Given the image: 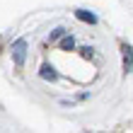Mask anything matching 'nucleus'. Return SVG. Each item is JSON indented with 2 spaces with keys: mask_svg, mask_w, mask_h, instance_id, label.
<instances>
[{
  "mask_svg": "<svg viewBox=\"0 0 133 133\" xmlns=\"http://www.w3.org/2000/svg\"><path fill=\"white\" fill-rule=\"evenodd\" d=\"M24 51H27V44L22 41V39H19V41H15V46H12V56H15V63H17V65L24 63Z\"/></svg>",
  "mask_w": 133,
  "mask_h": 133,
  "instance_id": "1",
  "label": "nucleus"
},
{
  "mask_svg": "<svg viewBox=\"0 0 133 133\" xmlns=\"http://www.w3.org/2000/svg\"><path fill=\"white\" fill-rule=\"evenodd\" d=\"M131 68H133V51L128 49V46H123V70L128 73Z\"/></svg>",
  "mask_w": 133,
  "mask_h": 133,
  "instance_id": "2",
  "label": "nucleus"
},
{
  "mask_svg": "<svg viewBox=\"0 0 133 133\" xmlns=\"http://www.w3.org/2000/svg\"><path fill=\"white\" fill-rule=\"evenodd\" d=\"M77 17L85 19V22H95V15H90V12H85V10H77Z\"/></svg>",
  "mask_w": 133,
  "mask_h": 133,
  "instance_id": "3",
  "label": "nucleus"
},
{
  "mask_svg": "<svg viewBox=\"0 0 133 133\" xmlns=\"http://www.w3.org/2000/svg\"><path fill=\"white\" fill-rule=\"evenodd\" d=\"M61 46H63V49H73V46H75V41H73V36H68V39H63V44H61Z\"/></svg>",
  "mask_w": 133,
  "mask_h": 133,
  "instance_id": "4",
  "label": "nucleus"
},
{
  "mask_svg": "<svg viewBox=\"0 0 133 133\" xmlns=\"http://www.w3.org/2000/svg\"><path fill=\"white\" fill-rule=\"evenodd\" d=\"M41 70H44V73H41L44 77H56V73H53V68H49V65H46V68H41Z\"/></svg>",
  "mask_w": 133,
  "mask_h": 133,
  "instance_id": "5",
  "label": "nucleus"
}]
</instances>
